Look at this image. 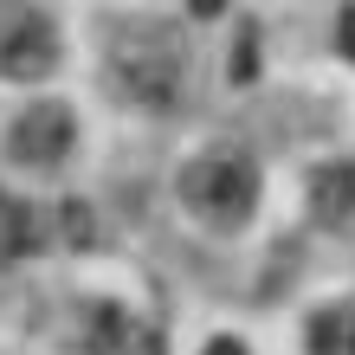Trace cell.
Listing matches in <instances>:
<instances>
[{
  "label": "cell",
  "mask_w": 355,
  "mask_h": 355,
  "mask_svg": "<svg viewBox=\"0 0 355 355\" xmlns=\"http://www.w3.org/2000/svg\"><path fill=\"white\" fill-rule=\"evenodd\" d=\"M187 85V52L162 19H123L110 33V91L142 110H168Z\"/></svg>",
  "instance_id": "1"
},
{
  "label": "cell",
  "mask_w": 355,
  "mask_h": 355,
  "mask_svg": "<svg viewBox=\"0 0 355 355\" xmlns=\"http://www.w3.org/2000/svg\"><path fill=\"white\" fill-rule=\"evenodd\" d=\"M336 46H343V58H355V7H343V19H336Z\"/></svg>",
  "instance_id": "8"
},
{
  "label": "cell",
  "mask_w": 355,
  "mask_h": 355,
  "mask_svg": "<svg viewBox=\"0 0 355 355\" xmlns=\"http://www.w3.org/2000/svg\"><path fill=\"white\" fill-rule=\"evenodd\" d=\"M207 355H245L239 343H214V349H207Z\"/></svg>",
  "instance_id": "9"
},
{
  "label": "cell",
  "mask_w": 355,
  "mask_h": 355,
  "mask_svg": "<svg viewBox=\"0 0 355 355\" xmlns=\"http://www.w3.org/2000/svg\"><path fill=\"white\" fill-rule=\"evenodd\" d=\"M181 194H187V207H194L200 220L239 226L245 214H252V200H259V168H252L239 149H207L194 168H187Z\"/></svg>",
  "instance_id": "2"
},
{
  "label": "cell",
  "mask_w": 355,
  "mask_h": 355,
  "mask_svg": "<svg viewBox=\"0 0 355 355\" xmlns=\"http://www.w3.org/2000/svg\"><path fill=\"white\" fill-rule=\"evenodd\" d=\"M33 245H39V214L26 200L0 194V259H26Z\"/></svg>",
  "instance_id": "7"
},
{
  "label": "cell",
  "mask_w": 355,
  "mask_h": 355,
  "mask_svg": "<svg viewBox=\"0 0 355 355\" xmlns=\"http://www.w3.org/2000/svg\"><path fill=\"white\" fill-rule=\"evenodd\" d=\"M310 214L329 233H355V162H323L310 175Z\"/></svg>",
  "instance_id": "5"
},
{
  "label": "cell",
  "mask_w": 355,
  "mask_h": 355,
  "mask_svg": "<svg viewBox=\"0 0 355 355\" xmlns=\"http://www.w3.org/2000/svg\"><path fill=\"white\" fill-rule=\"evenodd\" d=\"M310 355H355V304H329L310 317Z\"/></svg>",
  "instance_id": "6"
},
{
  "label": "cell",
  "mask_w": 355,
  "mask_h": 355,
  "mask_svg": "<svg viewBox=\"0 0 355 355\" xmlns=\"http://www.w3.org/2000/svg\"><path fill=\"white\" fill-rule=\"evenodd\" d=\"M78 142V123L65 103H33V110L13 116L7 130V155L26 162V168H52V162H65V149Z\"/></svg>",
  "instance_id": "3"
},
{
  "label": "cell",
  "mask_w": 355,
  "mask_h": 355,
  "mask_svg": "<svg viewBox=\"0 0 355 355\" xmlns=\"http://www.w3.org/2000/svg\"><path fill=\"white\" fill-rule=\"evenodd\" d=\"M52 26L39 19L33 7H0V71H13V78H46L52 71Z\"/></svg>",
  "instance_id": "4"
}]
</instances>
